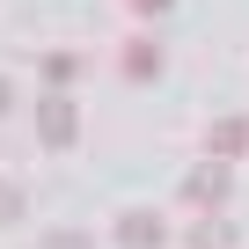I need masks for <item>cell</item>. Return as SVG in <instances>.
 Listing matches in <instances>:
<instances>
[{"label": "cell", "mask_w": 249, "mask_h": 249, "mask_svg": "<svg viewBox=\"0 0 249 249\" xmlns=\"http://www.w3.org/2000/svg\"><path fill=\"white\" fill-rule=\"evenodd\" d=\"M191 249H234V227H227L220 213H205V220L191 227Z\"/></svg>", "instance_id": "7"}, {"label": "cell", "mask_w": 249, "mask_h": 249, "mask_svg": "<svg viewBox=\"0 0 249 249\" xmlns=\"http://www.w3.org/2000/svg\"><path fill=\"white\" fill-rule=\"evenodd\" d=\"M227 191H234V169H227V161H198V169L183 176V198H191L198 213H220Z\"/></svg>", "instance_id": "1"}, {"label": "cell", "mask_w": 249, "mask_h": 249, "mask_svg": "<svg viewBox=\"0 0 249 249\" xmlns=\"http://www.w3.org/2000/svg\"><path fill=\"white\" fill-rule=\"evenodd\" d=\"M37 249H95V242H88V234H81V227H52V234H44V242H37Z\"/></svg>", "instance_id": "8"}, {"label": "cell", "mask_w": 249, "mask_h": 249, "mask_svg": "<svg viewBox=\"0 0 249 249\" xmlns=\"http://www.w3.org/2000/svg\"><path fill=\"white\" fill-rule=\"evenodd\" d=\"M117 66H124V81H154L161 73V44L154 37H132V44L117 52Z\"/></svg>", "instance_id": "5"}, {"label": "cell", "mask_w": 249, "mask_h": 249, "mask_svg": "<svg viewBox=\"0 0 249 249\" xmlns=\"http://www.w3.org/2000/svg\"><path fill=\"white\" fill-rule=\"evenodd\" d=\"M205 147H213V161L249 154V117H213V124H205Z\"/></svg>", "instance_id": "4"}, {"label": "cell", "mask_w": 249, "mask_h": 249, "mask_svg": "<svg viewBox=\"0 0 249 249\" xmlns=\"http://www.w3.org/2000/svg\"><path fill=\"white\" fill-rule=\"evenodd\" d=\"M0 220H22V191L15 183H0Z\"/></svg>", "instance_id": "9"}, {"label": "cell", "mask_w": 249, "mask_h": 249, "mask_svg": "<svg viewBox=\"0 0 249 249\" xmlns=\"http://www.w3.org/2000/svg\"><path fill=\"white\" fill-rule=\"evenodd\" d=\"M44 81H52V95H66V88L81 81V59H73V52H44Z\"/></svg>", "instance_id": "6"}, {"label": "cell", "mask_w": 249, "mask_h": 249, "mask_svg": "<svg viewBox=\"0 0 249 249\" xmlns=\"http://www.w3.org/2000/svg\"><path fill=\"white\" fill-rule=\"evenodd\" d=\"M37 140H44V147H73V140H81L73 95H44V103H37Z\"/></svg>", "instance_id": "2"}, {"label": "cell", "mask_w": 249, "mask_h": 249, "mask_svg": "<svg viewBox=\"0 0 249 249\" xmlns=\"http://www.w3.org/2000/svg\"><path fill=\"white\" fill-rule=\"evenodd\" d=\"M132 8H140V15H147V22H161V15H169V8H176V0H132Z\"/></svg>", "instance_id": "10"}, {"label": "cell", "mask_w": 249, "mask_h": 249, "mask_svg": "<svg viewBox=\"0 0 249 249\" xmlns=\"http://www.w3.org/2000/svg\"><path fill=\"white\" fill-rule=\"evenodd\" d=\"M8 103H15V88H8V73H0V117H8Z\"/></svg>", "instance_id": "11"}, {"label": "cell", "mask_w": 249, "mask_h": 249, "mask_svg": "<svg viewBox=\"0 0 249 249\" xmlns=\"http://www.w3.org/2000/svg\"><path fill=\"white\" fill-rule=\"evenodd\" d=\"M117 249H161L169 242V227H161V213H117Z\"/></svg>", "instance_id": "3"}]
</instances>
